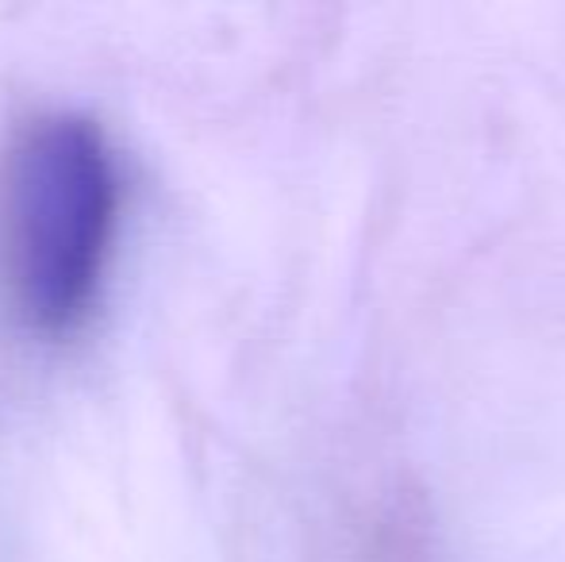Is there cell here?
Wrapping results in <instances>:
<instances>
[{
  "label": "cell",
  "mask_w": 565,
  "mask_h": 562,
  "mask_svg": "<svg viewBox=\"0 0 565 562\" xmlns=\"http://www.w3.org/2000/svg\"><path fill=\"white\" fill-rule=\"evenodd\" d=\"M119 224L100 128L39 116L0 155V305L31 336H70L97 305Z\"/></svg>",
  "instance_id": "cell-1"
}]
</instances>
